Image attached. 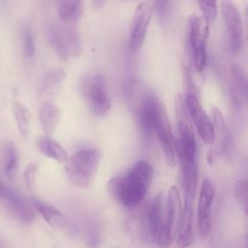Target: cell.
<instances>
[{"label": "cell", "instance_id": "cell-9", "mask_svg": "<svg viewBox=\"0 0 248 248\" xmlns=\"http://www.w3.org/2000/svg\"><path fill=\"white\" fill-rule=\"evenodd\" d=\"M221 10L227 27L228 41L232 52H238L243 45V23L237 6L232 1H223Z\"/></svg>", "mask_w": 248, "mask_h": 248}, {"label": "cell", "instance_id": "cell-21", "mask_svg": "<svg viewBox=\"0 0 248 248\" xmlns=\"http://www.w3.org/2000/svg\"><path fill=\"white\" fill-rule=\"evenodd\" d=\"M19 153L16 145L13 141H7L3 146V170L9 179L16 176L18 170Z\"/></svg>", "mask_w": 248, "mask_h": 248}, {"label": "cell", "instance_id": "cell-14", "mask_svg": "<svg viewBox=\"0 0 248 248\" xmlns=\"http://www.w3.org/2000/svg\"><path fill=\"white\" fill-rule=\"evenodd\" d=\"M67 74L61 68H53L46 71L40 78L37 92L42 102H50L62 89Z\"/></svg>", "mask_w": 248, "mask_h": 248}, {"label": "cell", "instance_id": "cell-6", "mask_svg": "<svg viewBox=\"0 0 248 248\" xmlns=\"http://www.w3.org/2000/svg\"><path fill=\"white\" fill-rule=\"evenodd\" d=\"M209 24L197 15L190 16L188 21V46L194 67L198 72H202L206 66L207 39Z\"/></svg>", "mask_w": 248, "mask_h": 248}, {"label": "cell", "instance_id": "cell-15", "mask_svg": "<svg viewBox=\"0 0 248 248\" xmlns=\"http://www.w3.org/2000/svg\"><path fill=\"white\" fill-rule=\"evenodd\" d=\"M166 209L169 229L175 239L182 216V200L176 186H172L166 196Z\"/></svg>", "mask_w": 248, "mask_h": 248}, {"label": "cell", "instance_id": "cell-22", "mask_svg": "<svg viewBox=\"0 0 248 248\" xmlns=\"http://www.w3.org/2000/svg\"><path fill=\"white\" fill-rule=\"evenodd\" d=\"M12 111L17 130L21 137L26 139L30 131L31 113L28 108L20 101L15 100L12 104Z\"/></svg>", "mask_w": 248, "mask_h": 248}, {"label": "cell", "instance_id": "cell-11", "mask_svg": "<svg viewBox=\"0 0 248 248\" xmlns=\"http://www.w3.org/2000/svg\"><path fill=\"white\" fill-rule=\"evenodd\" d=\"M214 187L208 178L203 179L198 199V232L206 238L211 231V206L214 200Z\"/></svg>", "mask_w": 248, "mask_h": 248}, {"label": "cell", "instance_id": "cell-18", "mask_svg": "<svg viewBox=\"0 0 248 248\" xmlns=\"http://www.w3.org/2000/svg\"><path fill=\"white\" fill-rule=\"evenodd\" d=\"M32 204L44 220L53 229H61L66 224L64 213L54 205L39 199H33Z\"/></svg>", "mask_w": 248, "mask_h": 248}, {"label": "cell", "instance_id": "cell-10", "mask_svg": "<svg viewBox=\"0 0 248 248\" xmlns=\"http://www.w3.org/2000/svg\"><path fill=\"white\" fill-rule=\"evenodd\" d=\"M152 14L153 10L150 3L143 1L137 5L129 35V46L133 51H138L141 47L146 37Z\"/></svg>", "mask_w": 248, "mask_h": 248}, {"label": "cell", "instance_id": "cell-7", "mask_svg": "<svg viewBox=\"0 0 248 248\" xmlns=\"http://www.w3.org/2000/svg\"><path fill=\"white\" fill-rule=\"evenodd\" d=\"M0 205L21 224L28 225L34 219V212L26 200L15 188L0 179Z\"/></svg>", "mask_w": 248, "mask_h": 248}, {"label": "cell", "instance_id": "cell-20", "mask_svg": "<svg viewBox=\"0 0 248 248\" xmlns=\"http://www.w3.org/2000/svg\"><path fill=\"white\" fill-rule=\"evenodd\" d=\"M38 148L41 153L60 164L65 163L68 159V153L57 141L50 137H42L38 140Z\"/></svg>", "mask_w": 248, "mask_h": 248}, {"label": "cell", "instance_id": "cell-3", "mask_svg": "<svg viewBox=\"0 0 248 248\" xmlns=\"http://www.w3.org/2000/svg\"><path fill=\"white\" fill-rule=\"evenodd\" d=\"M101 151L98 148H82L68 157L64 163L68 180L79 188L89 187L98 172Z\"/></svg>", "mask_w": 248, "mask_h": 248}, {"label": "cell", "instance_id": "cell-8", "mask_svg": "<svg viewBox=\"0 0 248 248\" xmlns=\"http://www.w3.org/2000/svg\"><path fill=\"white\" fill-rule=\"evenodd\" d=\"M184 103L188 116L202 140L207 144L214 143L215 137L211 119L200 104L197 96L194 93H188L184 99Z\"/></svg>", "mask_w": 248, "mask_h": 248}, {"label": "cell", "instance_id": "cell-13", "mask_svg": "<svg viewBox=\"0 0 248 248\" xmlns=\"http://www.w3.org/2000/svg\"><path fill=\"white\" fill-rule=\"evenodd\" d=\"M154 133L158 138V141L163 150L165 159L170 168L176 165L175 140L171 133V128L168 118L166 108L161 112L154 128Z\"/></svg>", "mask_w": 248, "mask_h": 248}, {"label": "cell", "instance_id": "cell-30", "mask_svg": "<svg viewBox=\"0 0 248 248\" xmlns=\"http://www.w3.org/2000/svg\"><path fill=\"white\" fill-rule=\"evenodd\" d=\"M170 6H171V2H169V1H154L151 4L152 10H155L158 16L162 18V20H164L167 15L169 14Z\"/></svg>", "mask_w": 248, "mask_h": 248}, {"label": "cell", "instance_id": "cell-29", "mask_svg": "<svg viewBox=\"0 0 248 248\" xmlns=\"http://www.w3.org/2000/svg\"><path fill=\"white\" fill-rule=\"evenodd\" d=\"M38 165L36 163H30L24 170L23 172V179L25 182V185L28 189L32 190L35 186L37 174H38Z\"/></svg>", "mask_w": 248, "mask_h": 248}, {"label": "cell", "instance_id": "cell-5", "mask_svg": "<svg viewBox=\"0 0 248 248\" xmlns=\"http://www.w3.org/2000/svg\"><path fill=\"white\" fill-rule=\"evenodd\" d=\"M147 228L153 243L159 248H168L174 240L169 229L166 195L163 192L158 193L150 203L147 213Z\"/></svg>", "mask_w": 248, "mask_h": 248}, {"label": "cell", "instance_id": "cell-23", "mask_svg": "<svg viewBox=\"0 0 248 248\" xmlns=\"http://www.w3.org/2000/svg\"><path fill=\"white\" fill-rule=\"evenodd\" d=\"M47 38L50 46H52L53 50L55 51L59 59L62 61H67L70 55H69L60 26H57V25L49 26L47 29Z\"/></svg>", "mask_w": 248, "mask_h": 248}, {"label": "cell", "instance_id": "cell-24", "mask_svg": "<svg viewBox=\"0 0 248 248\" xmlns=\"http://www.w3.org/2000/svg\"><path fill=\"white\" fill-rule=\"evenodd\" d=\"M69 55H78L80 51V40L76 28L72 26H60Z\"/></svg>", "mask_w": 248, "mask_h": 248}, {"label": "cell", "instance_id": "cell-28", "mask_svg": "<svg viewBox=\"0 0 248 248\" xmlns=\"http://www.w3.org/2000/svg\"><path fill=\"white\" fill-rule=\"evenodd\" d=\"M199 7L202 13L203 16V20L209 24L213 22L217 16V4L216 2H204V1H200Z\"/></svg>", "mask_w": 248, "mask_h": 248}, {"label": "cell", "instance_id": "cell-4", "mask_svg": "<svg viewBox=\"0 0 248 248\" xmlns=\"http://www.w3.org/2000/svg\"><path fill=\"white\" fill-rule=\"evenodd\" d=\"M78 89L90 110L96 115L106 114L111 108L106 78L100 73H87L78 82Z\"/></svg>", "mask_w": 248, "mask_h": 248}, {"label": "cell", "instance_id": "cell-12", "mask_svg": "<svg viewBox=\"0 0 248 248\" xmlns=\"http://www.w3.org/2000/svg\"><path fill=\"white\" fill-rule=\"evenodd\" d=\"M165 109V106L153 94H146L137 108V119L141 130L146 133H154L155 124Z\"/></svg>", "mask_w": 248, "mask_h": 248}, {"label": "cell", "instance_id": "cell-25", "mask_svg": "<svg viewBox=\"0 0 248 248\" xmlns=\"http://www.w3.org/2000/svg\"><path fill=\"white\" fill-rule=\"evenodd\" d=\"M247 192L248 182L246 178H241L234 182L232 186V194L245 213L247 212Z\"/></svg>", "mask_w": 248, "mask_h": 248}, {"label": "cell", "instance_id": "cell-2", "mask_svg": "<svg viewBox=\"0 0 248 248\" xmlns=\"http://www.w3.org/2000/svg\"><path fill=\"white\" fill-rule=\"evenodd\" d=\"M154 175L151 164L144 160L137 161L126 172L111 177L107 190L112 199L121 205L132 208L145 198Z\"/></svg>", "mask_w": 248, "mask_h": 248}, {"label": "cell", "instance_id": "cell-26", "mask_svg": "<svg viewBox=\"0 0 248 248\" xmlns=\"http://www.w3.org/2000/svg\"><path fill=\"white\" fill-rule=\"evenodd\" d=\"M22 52L25 57H32L35 54V42L32 28L29 24H24L21 30Z\"/></svg>", "mask_w": 248, "mask_h": 248}, {"label": "cell", "instance_id": "cell-16", "mask_svg": "<svg viewBox=\"0 0 248 248\" xmlns=\"http://www.w3.org/2000/svg\"><path fill=\"white\" fill-rule=\"evenodd\" d=\"M61 108L52 102H42L38 109V118L46 137H50L56 130L60 120Z\"/></svg>", "mask_w": 248, "mask_h": 248}, {"label": "cell", "instance_id": "cell-31", "mask_svg": "<svg viewBox=\"0 0 248 248\" xmlns=\"http://www.w3.org/2000/svg\"><path fill=\"white\" fill-rule=\"evenodd\" d=\"M0 244H1V242H0Z\"/></svg>", "mask_w": 248, "mask_h": 248}, {"label": "cell", "instance_id": "cell-19", "mask_svg": "<svg viewBox=\"0 0 248 248\" xmlns=\"http://www.w3.org/2000/svg\"><path fill=\"white\" fill-rule=\"evenodd\" d=\"M84 11V5L79 0H66L58 2V17L68 24L75 23L80 19Z\"/></svg>", "mask_w": 248, "mask_h": 248}, {"label": "cell", "instance_id": "cell-1", "mask_svg": "<svg viewBox=\"0 0 248 248\" xmlns=\"http://www.w3.org/2000/svg\"><path fill=\"white\" fill-rule=\"evenodd\" d=\"M175 113L178 132L175 152L180 159L184 196L195 198L199 178L197 140L185 108L184 98L180 95L175 99Z\"/></svg>", "mask_w": 248, "mask_h": 248}, {"label": "cell", "instance_id": "cell-17", "mask_svg": "<svg viewBox=\"0 0 248 248\" xmlns=\"http://www.w3.org/2000/svg\"><path fill=\"white\" fill-rule=\"evenodd\" d=\"M212 125L214 130L215 140H218L219 150L222 153H226L231 147L232 137L230 133L227 121L218 108H213L212 109Z\"/></svg>", "mask_w": 248, "mask_h": 248}, {"label": "cell", "instance_id": "cell-27", "mask_svg": "<svg viewBox=\"0 0 248 248\" xmlns=\"http://www.w3.org/2000/svg\"><path fill=\"white\" fill-rule=\"evenodd\" d=\"M126 225H127V230L134 237H137L139 239H142L146 237L148 228H147V224L144 225L142 220L133 217L127 221Z\"/></svg>", "mask_w": 248, "mask_h": 248}]
</instances>
